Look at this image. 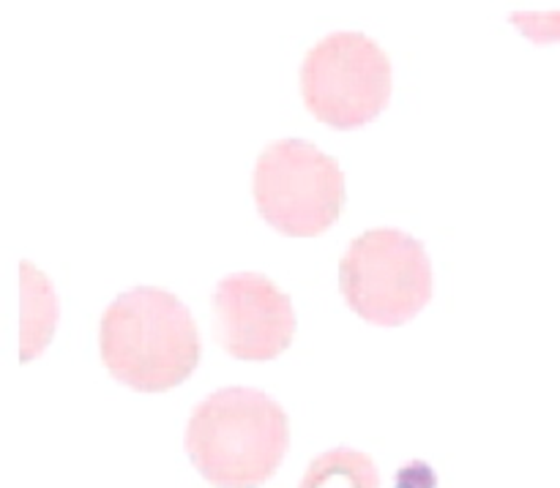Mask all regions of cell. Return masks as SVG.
<instances>
[{
    "label": "cell",
    "mask_w": 560,
    "mask_h": 488,
    "mask_svg": "<svg viewBox=\"0 0 560 488\" xmlns=\"http://www.w3.org/2000/svg\"><path fill=\"white\" fill-rule=\"evenodd\" d=\"M98 347L109 374L140 393L186 382L202 355L189 309L156 287H135L113 300L102 317Z\"/></svg>",
    "instance_id": "6da1fadb"
},
{
    "label": "cell",
    "mask_w": 560,
    "mask_h": 488,
    "mask_svg": "<svg viewBox=\"0 0 560 488\" xmlns=\"http://www.w3.org/2000/svg\"><path fill=\"white\" fill-rule=\"evenodd\" d=\"M290 420L266 393L224 388L197 404L186 426V453L217 488H257L282 464Z\"/></svg>",
    "instance_id": "7a4b0ae2"
},
{
    "label": "cell",
    "mask_w": 560,
    "mask_h": 488,
    "mask_svg": "<svg viewBox=\"0 0 560 488\" xmlns=\"http://www.w3.org/2000/svg\"><path fill=\"white\" fill-rule=\"evenodd\" d=\"M339 289L361 320L397 328L432 298V265L421 240L399 229H370L345 251Z\"/></svg>",
    "instance_id": "3957f363"
},
{
    "label": "cell",
    "mask_w": 560,
    "mask_h": 488,
    "mask_svg": "<svg viewBox=\"0 0 560 488\" xmlns=\"http://www.w3.org/2000/svg\"><path fill=\"white\" fill-rule=\"evenodd\" d=\"M260 216L290 238H317L345 205V175L328 153L306 140L271 142L255 167Z\"/></svg>",
    "instance_id": "277c9868"
},
{
    "label": "cell",
    "mask_w": 560,
    "mask_h": 488,
    "mask_svg": "<svg viewBox=\"0 0 560 488\" xmlns=\"http://www.w3.org/2000/svg\"><path fill=\"white\" fill-rule=\"evenodd\" d=\"M301 96L320 123L359 129L392 98V60L364 33H331L301 66Z\"/></svg>",
    "instance_id": "5b68a950"
},
{
    "label": "cell",
    "mask_w": 560,
    "mask_h": 488,
    "mask_svg": "<svg viewBox=\"0 0 560 488\" xmlns=\"http://www.w3.org/2000/svg\"><path fill=\"white\" fill-rule=\"evenodd\" d=\"M217 333L238 360H273L295 336V314L288 295L260 273H233L213 295Z\"/></svg>",
    "instance_id": "8992f818"
},
{
    "label": "cell",
    "mask_w": 560,
    "mask_h": 488,
    "mask_svg": "<svg viewBox=\"0 0 560 488\" xmlns=\"http://www.w3.org/2000/svg\"><path fill=\"white\" fill-rule=\"evenodd\" d=\"M299 488H381V475L364 453L334 448L306 467Z\"/></svg>",
    "instance_id": "52a82bcc"
}]
</instances>
